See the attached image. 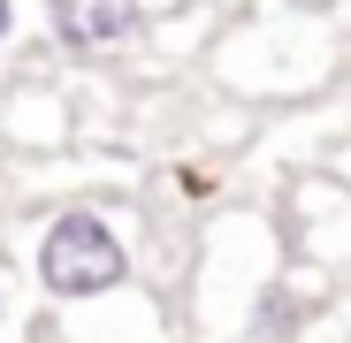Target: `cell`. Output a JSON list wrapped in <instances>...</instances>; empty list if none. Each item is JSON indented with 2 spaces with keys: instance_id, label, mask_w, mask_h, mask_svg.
Segmentation results:
<instances>
[{
  "instance_id": "cell-4",
  "label": "cell",
  "mask_w": 351,
  "mask_h": 343,
  "mask_svg": "<svg viewBox=\"0 0 351 343\" xmlns=\"http://www.w3.org/2000/svg\"><path fill=\"white\" fill-rule=\"evenodd\" d=\"M0 320H8V275H0Z\"/></svg>"
},
{
  "instance_id": "cell-1",
  "label": "cell",
  "mask_w": 351,
  "mask_h": 343,
  "mask_svg": "<svg viewBox=\"0 0 351 343\" xmlns=\"http://www.w3.org/2000/svg\"><path fill=\"white\" fill-rule=\"evenodd\" d=\"M38 290L53 305H92L107 290H123L130 282V244H123V229H114L99 206H62L46 229H38Z\"/></svg>"
},
{
  "instance_id": "cell-3",
  "label": "cell",
  "mask_w": 351,
  "mask_h": 343,
  "mask_svg": "<svg viewBox=\"0 0 351 343\" xmlns=\"http://www.w3.org/2000/svg\"><path fill=\"white\" fill-rule=\"evenodd\" d=\"M8 31H16V8H8V0H0V46H8Z\"/></svg>"
},
{
  "instance_id": "cell-5",
  "label": "cell",
  "mask_w": 351,
  "mask_h": 343,
  "mask_svg": "<svg viewBox=\"0 0 351 343\" xmlns=\"http://www.w3.org/2000/svg\"><path fill=\"white\" fill-rule=\"evenodd\" d=\"M298 8H321V0H298Z\"/></svg>"
},
{
  "instance_id": "cell-2",
  "label": "cell",
  "mask_w": 351,
  "mask_h": 343,
  "mask_svg": "<svg viewBox=\"0 0 351 343\" xmlns=\"http://www.w3.org/2000/svg\"><path fill=\"white\" fill-rule=\"evenodd\" d=\"M46 31L62 53H114L145 31V0H46Z\"/></svg>"
}]
</instances>
